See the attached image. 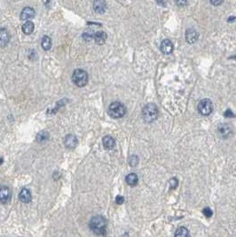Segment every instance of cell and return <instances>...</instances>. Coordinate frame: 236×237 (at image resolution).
Returning a JSON list of instances; mask_svg holds the SVG:
<instances>
[{"instance_id":"1","label":"cell","mask_w":236,"mask_h":237,"mask_svg":"<svg viewBox=\"0 0 236 237\" xmlns=\"http://www.w3.org/2000/svg\"><path fill=\"white\" fill-rule=\"evenodd\" d=\"M90 227L99 235H106L107 234V221L102 216H95L90 222Z\"/></svg>"},{"instance_id":"2","label":"cell","mask_w":236,"mask_h":237,"mask_svg":"<svg viewBox=\"0 0 236 237\" xmlns=\"http://www.w3.org/2000/svg\"><path fill=\"white\" fill-rule=\"evenodd\" d=\"M142 116L146 123H152L158 117V109L154 103H149L144 107L142 110Z\"/></svg>"},{"instance_id":"3","label":"cell","mask_w":236,"mask_h":237,"mask_svg":"<svg viewBox=\"0 0 236 237\" xmlns=\"http://www.w3.org/2000/svg\"><path fill=\"white\" fill-rule=\"evenodd\" d=\"M108 114L113 118H121L126 114V108L121 102L115 101L109 105Z\"/></svg>"},{"instance_id":"4","label":"cell","mask_w":236,"mask_h":237,"mask_svg":"<svg viewBox=\"0 0 236 237\" xmlns=\"http://www.w3.org/2000/svg\"><path fill=\"white\" fill-rule=\"evenodd\" d=\"M72 81L78 87H83L88 83L87 72L83 69H76L72 75Z\"/></svg>"},{"instance_id":"5","label":"cell","mask_w":236,"mask_h":237,"mask_svg":"<svg viewBox=\"0 0 236 237\" xmlns=\"http://www.w3.org/2000/svg\"><path fill=\"white\" fill-rule=\"evenodd\" d=\"M198 111L203 116H209L213 111V104L209 99H202L198 104Z\"/></svg>"},{"instance_id":"6","label":"cell","mask_w":236,"mask_h":237,"mask_svg":"<svg viewBox=\"0 0 236 237\" xmlns=\"http://www.w3.org/2000/svg\"><path fill=\"white\" fill-rule=\"evenodd\" d=\"M11 199V191L9 188L3 186L0 188V202L2 204H6Z\"/></svg>"},{"instance_id":"7","label":"cell","mask_w":236,"mask_h":237,"mask_svg":"<svg viewBox=\"0 0 236 237\" xmlns=\"http://www.w3.org/2000/svg\"><path fill=\"white\" fill-rule=\"evenodd\" d=\"M77 143H78V140L75 135L68 134L64 139V144H65L67 149H74L77 146Z\"/></svg>"},{"instance_id":"8","label":"cell","mask_w":236,"mask_h":237,"mask_svg":"<svg viewBox=\"0 0 236 237\" xmlns=\"http://www.w3.org/2000/svg\"><path fill=\"white\" fill-rule=\"evenodd\" d=\"M10 41V34L6 28H0V47H5Z\"/></svg>"},{"instance_id":"9","label":"cell","mask_w":236,"mask_h":237,"mask_svg":"<svg viewBox=\"0 0 236 237\" xmlns=\"http://www.w3.org/2000/svg\"><path fill=\"white\" fill-rule=\"evenodd\" d=\"M161 51L164 54H170L173 51V44L170 39H164L161 44Z\"/></svg>"},{"instance_id":"10","label":"cell","mask_w":236,"mask_h":237,"mask_svg":"<svg viewBox=\"0 0 236 237\" xmlns=\"http://www.w3.org/2000/svg\"><path fill=\"white\" fill-rule=\"evenodd\" d=\"M186 39L189 44H193L197 41L198 33L193 28H188L186 32Z\"/></svg>"},{"instance_id":"11","label":"cell","mask_w":236,"mask_h":237,"mask_svg":"<svg viewBox=\"0 0 236 237\" xmlns=\"http://www.w3.org/2000/svg\"><path fill=\"white\" fill-rule=\"evenodd\" d=\"M35 17V10L31 7H25L21 13V19L22 21H28Z\"/></svg>"},{"instance_id":"12","label":"cell","mask_w":236,"mask_h":237,"mask_svg":"<svg viewBox=\"0 0 236 237\" xmlns=\"http://www.w3.org/2000/svg\"><path fill=\"white\" fill-rule=\"evenodd\" d=\"M102 143H103L105 149H108V150H111L115 148V139L111 136H105L102 139Z\"/></svg>"},{"instance_id":"13","label":"cell","mask_w":236,"mask_h":237,"mask_svg":"<svg viewBox=\"0 0 236 237\" xmlns=\"http://www.w3.org/2000/svg\"><path fill=\"white\" fill-rule=\"evenodd\" d=\"M19 198L24 204H28L31 201V194L30 191L27 188H23L22 189L21 193L19 194Z\"/></svg>"},{"instance_id":"14","label":"cell","mask_w":236,"mask_h":237,"mask_svg":"<svg viewBox=\"0 0 236 237\" xmlns=\"http://www.w3.org/2000/svg\"><path fill=\"white\" fill-rule=\"evenodd\" d=\"M107 34L104 31H98L93 35L94 41L96 42V44H103L107 40Z\"/></svg>"},{"instance_id":"15","label":"cell","mask_w":236,"mask_h":237,"mask_svg":"<svg viewBox=\"0 0 236 237\" xmlns=\"http://www.w3.org/2000/svg\"><path fill=\"white\" fill-rule=\"evenodd\" d=\"M93 8L95 12L99 13H103L107 9V5L105 1H95L93 3Z\"/></svg>"},{"instance_id":"16","label":"cell","mask_w":236,"mask_h":237,"mask_svg":"<svg viewBox=\"0 0 236 237\" xmlns=\"http://www.w3.org/2000/svg\"><path fill=\"white\" fill-rule=\"evenodd\" d=\"M125 180H126V183L129 186H131V187H135L138 184V178L137 174H135V173H130V174H128L126 176Z\"/></svg>"},{"instance_id":"17","label":"cell","mask_w":236,"mask_h":237,"mask_svg":"<svg viewBox=\"0 0 236 237\" xmlns=\"http://www.w3.org/2000/svg\"><path fill=\"white\" fill-rule=\"evenodd\" d=\"M218 133L223 137H228L231 133V127L226 124H222L218 127Z\"/></svg>"},{"instance_id":"18","label":"cell","mask_w":236,"mask_h":237,"mask_svg":"<svg viewBox=\"0 0 236 237\" xmlns=\"http://www.w3.org/2000/svg\"><path fill=\"white\" fill-rule=\"evenodd\" d=\"M34 28H35V26H34V23L32 22H26L22 25V31L26 35H29V34L32 33L34 31Z\"/></svg>"},{"instance_id":"19","label":"cell","mask_w":236,"mask_h":237,"mask_svg":"<svg viewBox=\"0 0 236 237\" xmlns=\"http://www.w3.org/2000/svg\"><path fill=\"white\" fill-rule=\"evenodd\" d=\"M175 237H190V233L187 227L181 226L178 228V230L176 231Z\"/></svg>"},{"instance_id":"20","label":"cell","mask_w":236,"mask_h":237,"mask_svg":"<svg viewBox=\"0 0 236 237\" xmlns=\"http://www.w3.org/2000/svg\"><path fill=\"white\" fill-rule=\"evenodd\" d=\"M50 138L49 133L45 131H42L37 135V141L39 142V143H42V142H45L47 141Z\"/></svg>"},{"instance_id":"21","label":"cell","mask_w":236,"mask_h":237,"mask_svg":"<svg viewBox=\"0 0 236 237\" xmlns=\"http://www.w3.org/2000/svg\"><path fill=\"white\" fill-rule=\"evenodd\" d=\"M41 44H42V47H43L45 51H48V50L51 49V47H52V39H51V38H49L48 36H44V38H42Z\"/></svg>"},{"instance_id":"22","label":"cell","mask_w":236,"mask_h":237,"mask_svg":"<svg viewBox=\"0 0 236 237\" xmlns=\"http://www.w3.org/2000/svg\"><path fill=\"white\" fill-rule=\"evenodd\" d=\"M138 157L136 156V155H132L130 157V159H129V164H130V165L131 166H136L138 164Z\"/></svg>"},{"instance_id":"23","label":"cell","mask_w":236,"mask_h":237,"mask_svg":"<svg viewBox=\"0 0 236 237\" xmlns=\"http://www.w3.org/2000/svg\"><path fill=\"white\" fill-rule=\"evenodd\" d=\"M203 215H205V217H207V218H210L211 216L213 215V211H212L211 209L209 208V207L204 208V209H203Z\"/></svg>"},{"instance_id":"24","label":"cell","mask_w":236,"mask_h":237,"mask_svg":"<svg viewBox=\"0 0 236 237\" xmlns=\"http://www.w3.org/2000/svg\"><path fill=\"white\" fill-rule=\"evenodd\" d=\"M170 189H175L178 187V180L176 178H172L170 180Z\"/></svg>"},{"instance_id":"25","label":"cell","mask_w":236,"mask_h":237,"mask_svg":"<svg viewBox=\"0 0 236 237\" xmlns=\"http://www.w3.org/2000/svg\"><path fill=\"white\" fill-rule=\"evenodd\" d=\"M123 202H124L123 196H122V195H117V196H116V198H115V203H116V204H123Z\"/></svg>"},{"instance_id":"26","label":"cell","mask_w":236,"mask_h":237,"mask_svg":"<svg viewBox=\"0 0 236 237\" xmlns=\"http://www.w3.org/2000/svg\"><path fill=\"white\" fill-rule=\"evenodd\" d=\"M225 117H233V116H234V115L233 114V112H232L230 109H227V110L225 111Z\"/></svg>"},{"instance_id":"27","label":"cell","mask_w":236,"mask_h":237,"mask_svg":"<svg viewBox=\"0 0 236 237\" xmlns=\"http://www.w3.org/2000/svg\"><path fill=\"white\" fill-rule=\"evenodd\" d=\"M177 4L178 6H184V5H187V2H182V1H179V2H177Z\"/></svg>"},{"instance_id":"28","label":"cell","mask_w":236,"mask_h":237,"mask_svg":"<svg viewBox=\"0 0 236 237\" xmlns=\"http://www.w3.org/2000/svg\"><path fill=\"white\" fill-rule=\"evenodd\" d=\"M222 3H223V1H219V2H213V1H211V4H213L215 6L220 5V4H222Z\"/></svg>"},{"instance_id":"29","label":"cell","mask_w":236,"mask_h":237,"mask_svg":"<svg viewBox=\"0 0 236 237\" xmlns=\"http://www.w3.org/2000/svg\"><path fill=\"white\" fill-rule=\"evenodd\" d=\"M234 20H235V17L232 16V17H229V18H228V22H232L233 21H234Z\"/></svg>"},{"instance_id":"30","label":"cell","mask_w":236,"mask_h":237,"mask_svg":"<svg viewBox=\"0 0 236 237\" xmlns=\"http://www.w3.org/2000/svg\"><path fill=\"white\" fill-rule=\"evenodd\" d=\"M3 162H4L3 158H1V157H0V164H3Z\"/></svg>"},{"instance_id":"31","label":"cell","mask_w":236,"mask_h":237,"mask_svg":"<svg viewBox=\"0 0 236 237\" xmlns=\"http://www.w3.org/2000/svg\"><path fill=\"white\" fill-rule=\"evenodd\" d=\"M231 58H235V59H236V56H232Z\"/></svg>"}]
</instances>
